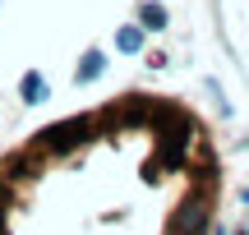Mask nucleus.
Masks as SVG:
<instances>
[{
    "label": "nucleus",
    "instance_id": "nucleus-1",
    "mask_svg": "<svg viewBox=\"0 0 249 235\" xmlns=\"http://www.w3.org/2000/svg\"><path fill=\"white\" fill-rule=\"evenodd\" d=\"M226 166L213 125L129 88L0 152V235H213Z\"/></svg>",
    "mask_w": 249,
    "mask_h": 235
},
{
    "label": "nucleus",
    "instance_id": "nucleus-2",
    "mask_svg": "<svg viewBox=\"0 0 249 235\" xmlns=\"http://www.w3.org/2000/svg\"><path fill=\"white\" fill-rule=\"evenodd\" d=\"M97 74H102V51H88L79 60V69H74V83H92Z\"/></svg>",
    "mask_w": 249,
    "mask_h": 235
},
{
    "label": "nucleus",
    "instance_id": "nucleus-3",
    "mask_svg": "<svg viewBox=\"0 0 249 235\" xmlns=\"http://www.w3.org/2000/svg\"><path fill=\"white\" fill-rule=\"evenodd\" d=\"M139 18H143V28H148V33H157V28H166V9H161V5H152V0H148V5L139 9Z\"/></svg>",
    "mask_w": 249,
    "mask_h": 235
},
{
    "label": "nucleus",
    "instance_id": "nucleus-4",
    "mask_svg": "<svg viewBox=\"0 0 249 235\" xmlns=\"http://www.w3.org/2000/svg\"><path fill=\"white\" fill-rule=\"evenodd\" d=\"M42 97H46L42 74H28V79H23V101H42Z\"/></svg>",
    "mask_w": 249,
    "mask_h": 235
},
{
    "label": "nucleus",
    "instance_id": "nucleus-5",
    "mask_svg": "<svg viewBox=\"0 0 249 235\" xmlns=\"http://www.w3.org/2000/svg\"><path fill=\"white\" fill-rule=\"evenodd\" d=\"M116 46H120V51H139V46H143V33H139V28H124V33L116 37Z\"/></svg>",
    "mask_w": 249,
    "mask_h": 235
}]
</instances>
